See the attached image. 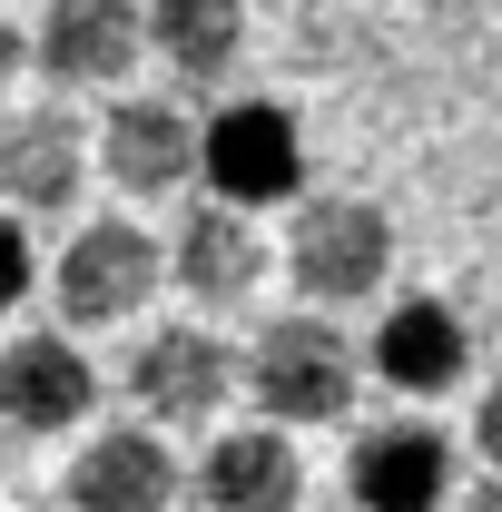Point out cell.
Listing matches in <instances>:
<instances>
[{
	"mask_svg": "<svg viewBox=\"0 0 502 512\" xmlns=\"http://www.w3.org/2000/svg\"><path fill=\"white\" fill-rule=\"evenodd\" d=\"M355 375H365V355L345 345L335 316H276L247 345V404L276 424V434L345 424V414H355Z\"/></svg>",
	"mask_w": 502,
	"mask_h": 512,
	"instance_id": "1",
	"label": "cell"
},
{
	"mask_svg": "<svg viewBox=\"0 0 502 512\" xmlns=\"http://www.w3.org/2000/svg\"><path fill=\"white\" fill-rule=\"evenodd\" d=\"M217 207H276L306 188V128L286 99H227L207 119V168H197Z\"/></svg>",
	"mask_w": 502,
	"mask_h": 512,
	"instance_id": "5",
	"label": "cell"
},
{
	"mask_svg": "<svg viewBox=\"0 0 502 512\" xmlns=\"http://www.w3.org/2000/svg\"><path fill=\"white\" fill-rule=\"evenodd\" d=\"M473 444H483V463H493V483H502V384L473 404Z\"/></svg>",
	"mask_w": 502,
	"mask_h": 512,
	"instance_id": "17",
	"label": "cell"
},
{
	"mask_svg": "<svg viewBox=\"0 0 502 512\" xmlns=\"http://www.w3.org/2000/svg\"><path fill=\"white\" fill-rule=\"evenodd\" d=\"M89 168H99V138L69 119L60 99L0 119V197H10L20 217H60V207H79Z\"/></svg>",
	"mask_w": 502,
	"mask_h": 512,
	"instance_id": "8",
	"label": "cell"
},
{
	"mask_svg": "<svg viewBox=\"0 0 502 512\" xmlns=\"http://www.w3.org/2000/svg\"><path fill=\"white\" fill-rule=\"evenodd\" d=\"M286 276L306 306H365L394 276V217L375 197H296L286 227Z\"/></svg>",
	"mask_w": 502,
	"mask_h": 512,
	"instance_id": "2",
	"label": "cell"
},
{
	"mask_svg": "<svg viewBox=\"0 0 502 512\" xmlns=\"http://www.w3.org/2000/svg\"><path fill=\"white\" fill-rule=\"evenodd\" d=\"M345 493L355 512H443L453 493V444L434 424H375L345 453Z\"/></svg>",
	"mask_w": 502,
	"mask_h": 512,
	"instance_id": "11",
	"label": "cell"
},
{
	"mask_svg": "<svg viewBox=\"0 0 502 512\" xmlns=\"http://www.w3.org/2000/svg\"><path fill=\"white\" fill-rule=\"evenodd\" d=\"M20 60H30V40H20V30H10V10H0V79H10Z\"/></svg>",
	"mask_w": 502,
	"mask_h": 512,
	"instance_id": "18",
	"label": "cell"
},
{
	"mask_svg": "<svg viewBox=\"0 0 502 512\" xmlns=\"http://www.w3.org/2000/svg\"><path fill=\"white\" fill-rule=\"evenodd\" d=\"M138 0H50L40 30H30V60L50 69V89H119L138 69Z\"/></svg>",
	"mask_w": 502,
	"mask_h": 512,
	"instance_id": "9",
	"label": "cell"
},
{
	"mask_svg": "<svg viewBox=\"0 0 502 512\" xmlns=\"http://www.w3.org/2000/svg\"><path fill=\"white\" fill-rule=\"evenodd\" d=\"M188 493V463L168 453L158 424H109L69 463V512H168Z\"/></svg>",
	"mask_w": 502,
	"mask_h": 512,
	"instance_id": "10",
	"label": "cell"
},
{
	"mask_svg": "<svg viewBox=\"0 0 502 512\" xmlns=\"http://www.w3.org/2000/svg\"><path fill=\"white\" fill-rule=\"evenodd\" d=\"M463 512H502V483H473V503Z\"/></svg>",
	"mask_w": 502,
	"mask_h": 512,
	"instance_id": "19",
	"label": "cell"
},
{
	"mask_svg": "<svg viewBox=\"0 0 502 512\" xmlns=\"http://www.w3.org/2000/svg\"><path fill=\"white\" fill-rule=\"evenodd\" d=\"M158 286H168V247H148V227H128V217H89L50 266V306H60L69 335L128 325Z\"/></svg>",
	"mask_w": 502,
	"mask_h": 512,
	"instance_id": "3",
	"label": "cell"
},
{
	"mask_svg": "<svg viewBox=\"0 0 502 512\" xmlns=\"http://www.w3.org/2000/svg\"><path fill=\"white\" fill-rule=\"evenodd\" d=\"M207 168V119H188L168 89H128L109 99V119H99V178L138 207H158V197H178Z\"/></svg>",
	"mask_w": 502,
	"mask_h": 512,
	"instance_id": "4",
	"label": "cell"
},
{
	"mask_svg": "<svg viewBox=\"0 0 502 512\" xmlns=\"http://www.w3.org/2000/svg\"><path fill=\"white\" fill-rule=\"evenodd\" d=\"M148 50L178 79H227L247 60V0H148Z\"/></svg>",
	"mask_w": 502,
	"mask_h": 512,
	"instance_id": "15",
	"label": "cell"
},
{
	"mask_svg": "<svg viewBox=\"0 0 502 512\" xmlns=\"http://www.w3.org/2000/svg\"><path fill=\"white\" fill-rule=\"evenodd\" d=\"M197 503L207 512H296L306 503V463H296V434L276 424H247V434H217L197 453Z\"/></svg>",
	"mask_w": 502,
	"mask_h": 512,
	"instance_id": "12",
	"label": "cell"
},
{
	"mask_svg": "<svg viewBox=\"0 0 502 512\" xmlns=\"http://www.w3.org/2000/svg\"><path fill=\"white\" fill-rule=\"evenodd\" d=\"M227 394H247V355H227L207 325H148L128 345V404L148 424H217Z\"/></svg>",
	"mask_w": 502,
	"mask_h": 512,
	"instance_id": "6",
	"label": "cell"
},
{
	"mask_svg": "<svg viewBox=\"0 0 502 512\" xmlns=\"http://www.w3.org/2000/svg\"><path fill=\"white\" fill-rule=\"evenodd\" d=\"M463 365H473V335H463V316L443 306V296H404V306H384L375 325V375L394 384V394H453L463 384Z\"/></svg>",
	"mask_w": 502,
	"mask_h": 512,
	"instance_id": "14",
	"label": "cell"
},
{
	"mask_svg": "<svg viewBox=\"0 0 502 512\" xmlns=\"http://www.w3.org/2000/svg\"><path fill=\"white\" fill-rule=\"evenodd\" d=\"M30 286H40V256H30V227H20V217H0V316H10V306H20Z\"/></svg>",
	"mask_w": 502,
	"mask_h": 512,
	"instance_id": "16",
	"label": "cell"
},
{
	"mask_svg": "<svg viewBox=\"0 0 502 512\" xmlns=\"http://www.w3.org/2000/svg\"><path fill=\"white\" fill-rule=\"evenodd\" d=\"M256 276H266V247H256L247 207H188L178 217V237H168V286L197 296V306H247Z\"/></svg>",
	"mask_w": 502,
	"mask_h": 512,
	"instance_id": "13",
	"label": "cell"
},
{
	"mask_svg": "<svg viewBox=\"0 0 502 512\" xmlns=\"http://www.w3.org/2000/svg\"><path fill=\"white\" fill-rule=\"evenodd\" d=\"M99 414V365L79 355V335L30 325L0 345V434H69Z\"/></svg>",
	"mask_w": 502,
	"mask_h": 512,
	"instance_id": "7",
	"label": "cell"
}]
</instances>
